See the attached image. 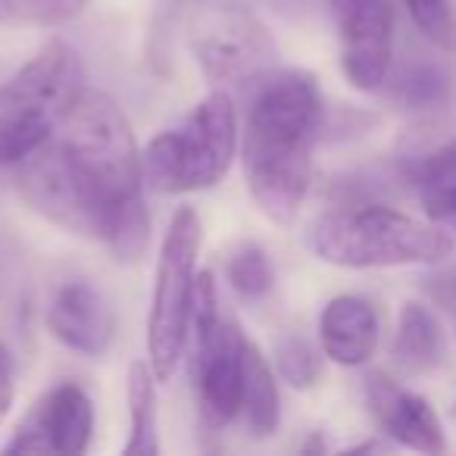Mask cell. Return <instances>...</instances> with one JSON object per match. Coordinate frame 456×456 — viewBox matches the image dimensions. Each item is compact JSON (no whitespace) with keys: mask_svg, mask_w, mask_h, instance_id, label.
<instances>
[{"mask_svg":"<svg viewBox=\"0 0 456 456\" xmlns=\"http://www.w3.org/2000/svg\"><path fill=\"white\" fill-rule=\"evenodd\" d=\"M325 119L319 82L304 69L260 78L244 132V182L256 209L275 225H291L313 184V147Z\"/></svg>","mask_w":456,"mask_h":456,"instance_id":"6da1fadb","label":"cell"},{"mask_svg":"<svg viewBox=\"0 0 456 456\" xmlns=\"http://www.w3.org/2000/svg\"><path fill=\"white\" fill-rule=\"evenodd\" d=\"M22 200L63 232L101 241L116 260L138 263L151 241V216L144 209H119L88 182L63 141L53 134L45 147L20 163L16 175Z\"/></svg>","mask_w":456,"mask_h":456,"instance_id":"7a4b0ae2","label":"cell"},{"mask_svg":"<svg viewBox=\"0 0 456 456\" xmlns=\"http://www.w3.org/2000/svg\"><path fill=\"white\" fill-rule=\"evenodd\" d=\"M304 241L316 260L341 269L435 266L456 250V238L435 222L375 203L322 213L306 228Z\"/></svg>","mask_w":456,"mask_h":456,"instance_id":"3957f363","label":"cell"},{"mask_svg":"<svg viewBox=\"0 0 456 456\" xmlns=\"http://www.w3.org/2000/svg\"><path fill=\"white\" fill-rule=\"evenodd\" d=\"M85 91L88 72L66 41H51L0 85V169L20 166L45 147Z\"/></svg>","mask_w":456,"mask_h":456,"instance_id":"277c9868","label":"cell"},{"mask_svg":"<svg viewBox=\"0 0 456 456\" xmlns=\"http://www.w3.org/2000/svg\"><path fill=\"white\" fill-rule=\"evenodd\" d=\"M238 151V113L225 88L207 94L182 126L166 128L141 153L144 184L159 194L216 188Z\"/></svg>","mask_w":456,"mask_h":456,"instance_id":"5b68a950","label":"cell"},{"mask_svg":"<svg viewBox=\"0 0 456 456\" xmlns=\"http://www.w3.org/2000/svg\"><path fill=\"white\" fill-rule=\"evenodd\" d=\"M57 138L110 203L122 209L144 207V166L134 132L122 107L103 91H85Z\"/></svg>","mask_w":456,"mask_h":456,"instance_id":"8992f818","label":"cell"},{"mask_svg":"<svg viewBox=\"0 0 456 456\" xmlns=\"http://www.w3.org/2000/svg\"><path fill=\"white\" fill-rule=\"evenodd\" d=\"M197 254H200V219L191 207H178L159 248L157 285H153L151 319H147V360L159 381L172 379L188 344Z\"/></svg>","mask_w":456,"mask_h":456,"instance_id":"52a82bcc","label":"cell"},{"mask_svg":"<svg viewBox=\"0 0 456 456\" xmlns=\"http://www.w3.org/2000/svg\"><path fill=\"white\" fill-rule=\"evenodd\" d=\"M191 356H194V385L200 419L209 428H222L241 416L244 394V362L241 341L244 331L228 322L219 310V294L209 273H197L194 304H191Z\"/></svg>","mask_w":456,"mask_h":456,"instance_id":"ba28073f","label":"cell"},{"mask_svg":"<svg viewBox=\"0 0 456 456\" xmlns=\"http://www.w3.org/2000/svg\"><path fill=\"white\" fill-rule=\"evenodd\" d=\"M188 45L216 88H241L269 76L275 38L266 22L235 0L203 4L188 26Z\"/></svg>","mask_w":456,"mask_h":456,"instance_id":"9c48e42d","label":"cell"},{"mask_svg":"<svg viewBox=\"0 0 456 456\" xmlns=\"http://www.w3.org/2000/svg\"><path fill=\"white\" fill-rule=\"evenodd\" d=\"M341 47V72L356 91H381L394 69L391 0H329Z\"/></svg>","mask_w":456,"mask_h":456,"instance_id":"30bf717a","label":"cell"},{"mask_svg":"<svg viewBox=\"0 0 456 456\" xmlns=\"http://www.w3.org/2000/svg\"><path fill=\"white\" fill-rule=\"evenodd\" d=\"M94 431V406L78 385H57L38 400L28 419L20 425L7 453H57L78 456L88 450Z\"/></svg>","mask_w":456,"mask_h":456,"instance_id":"8fae6325","label":"cell"},{"mask_svg":"<svg viewBox=\"0 0 456 456\" xmlns=\"http://www.w3.org/2000/svg\"><path fill=\"white\" fill-rule=\"evenodd\" d=\"M47 331L82 356H103L116 338V310L88 279H66L51 294L45 313Z\"/></svg>","mask_w":456,"mask_h":456,"instance_id":"7c38bea8","label":"cell"},{"mask_svg":"<svg viewBox=\"0 0 456 456\" xmlns=\"http://www.w3.org/2000/svg\"><path fill=\"white\" fill-rule=\"evenodd\" d=\"M366 403L379 431L391 437L394 444L419 450V453H444L447 450V435H444L441 416L435 412V406L400 381H394L391 375H366Z\"/></svg>","mask_w":456,"mask_h":456,"instance_id":"4fadbf2b","label":"cell"},{"mask_svg":"<svg viewBox=\"0 0 456 456\" xmlns=\"http://www.w3.org/2000/svg\"><path fill=\"white\" fill-rule=\"evenodd\" d=\"M322 354L338 366H366L379 350V313L360 294H341L325 304L319 316Z\"/></svg>","mask_w":456,"mask_h":456,"instance_id":"5bb4252c","label":"cell"},{"mask_svg":"<svg viewBox=\"0 0 456 456\" xmlns=\"http://www.w3.org/2000/svg\"><path fill=\"white\" fill-rule=\"evenodd\" d=\"M444 360V331L422 304H403L391 341V362L400 375H428Z\"/></svg>","mask_w":456,"mask_h":456,"instance_id":"9a60e30c","label":"cell"},{"mask_svg":"<svg viewBox=\"0 0 456 456\" xmlns=\"http://www.w3.org/2000/svg\"><path fill=\"white\" fill-rule=\"evenodd\" d=\"M241 362H244V394H241L244 425H248V431L254 437H269L279 428V419H281L279 381H275L266 356L260 354V347L248 335L241 341Z\"/></svg>","mask_w":456,"mask_h":456,"instance_id":"2e32d148","label":"cell"},{"mask_svg":"<svg viewBox=\"0 0 456 456\" xmlns=\"http://www.w3.org/2000/svg\"><path fill=\"white\" fill-rule=\"evenodd\" d=\"M157 372L151 360H138L128 369V410H132V435L122 453L126 456H157Z\"/></svg>","mask_w":456,"mask_h":456,"instance_id":"e0dca14e","label":"cell"},{"mask_svg":"<svg viewBox=\"0 0 456 456\" xmlns=\"http://www.w3.org/2000/svg\"><path fill=\"white\" fill-rule=\"evenodd\" d=\"M225 279L244 300L266 297L275 285V273H273V263H269V254L254 241L238 244V248L228 254Z\"/></svg>","mask_w":456,"mask_h":456,"instance_id":"ac0fdd59","label":"cell"},{"mask_svg":"<svg viewBox=\"0 0 456 456\" xmlns=\"http://www.w3.org/2000/svg\"><path fill=\"white\" fill-rule=\"evenodd\" d=\"M450 76L435 63H416L403 66L394 78V97L403 103L406 110H435L437 103L447 101Z\"/></svg>","mask_w":456,"mask_h":456,"instance_id":"d6986e66","label":"cell"},{"mask_svg":"<svg viewBox=\"0 0 456 456\" xmlns=\"http://www.w3.org/2000/svg\"><path fill=\"white\" fill-rule=\"evenodd\" d=\"M88 0H0V22L4 26H66Z\"/></svg>","mask_w":456,"mask_h":456,"instance_id":"ffe728a7","label":"cell"},{"mask_svg":"<svg viewBox=\"0 0 456 456\" xmlns=\"http://www.w3.org/2000/svg\"><path fill=\"white\" fill-rule=\"evenodd\" d=\"M275 366L294 387H313L322 375V354L304 335H281L275 341Z\"/></svg>","mask_w":456,"mask_h":456,"instance_id":"44dd1931","label":"cell"},{"mask_svg":"<svg viewBox=\"0 0 456 456\" xmlns=\"http://www.w3.org/2000/svg\"><path fill=\"white\" fill-rule=\"evenodd\" d=\"M412 26L441 51H456V10L450 0H400Z\"/></svg>","mask_w":456,"mask_h":456,"instance_id":"7402d4cb","label":"cell"},{"mask_svg":"<svg viewBox=\"0 0 456 456\" xmlns=\"http://www.w3.org/2000/svg\"><path fill=\"white\" fill-rule=\"evenodd\" d=\"M419 200H422V209L428 216V222H435L437 228L450 232L456 238V178L450 182H437L428 184V188L416 191Z\"/></svg>","mask_w":456,"mask_h":456,"instance_id":"603a6c76","label":"cell"},{"mask_svg":"<svg viewBox=\"0 0 456 456\" xmlns=\"http://www.w3.org/2000/svg\"><path fill=\"white\" fill-rule=\"evenodd\" d=\"M10 403H13V375H10V360L0 350V422L7 419Z\"/></svg>","mask_w":456,"mask_h":456,"instance_id":"cb8c5ba5","label":"cell"},{"mask_svg":"<svg viewBox=\"0 0 456 456\" xmlns=\"http://www.w3.org/2000/svg\"><path fill=\"white\" fill-rule=\"evenodd\" d=\"M300 450H304V453H319V450H325V441H322V437H319V435H313L310 441H306Z\"/></svg>","mask_w":456,"mask_h":456,"instance_id":"d4e9b609","label":"cell"},{"mask_svg":"<svg viewBox=\"0 0 456 456\" xmlns=\"http://www.w3.org/2000/svg\"><path fill=\"white\" fill-rule=\"evenodd\" d=\"M178 4H194V0H178Z\"/></svg>","mask_w":456,"mask_h":456,"instance_id":"484cf974","label":"cell"}]
</instances>
